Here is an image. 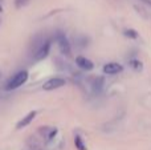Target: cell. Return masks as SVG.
Wrapping results in <instances>:
<instances>
[{
	"instance_id": "obj_1",
	"label": "cell",
	"mask_w": 151,
	"mask_h": 150,
	"mask_svg": "<svg viewBox=\"0 0 151 150\" xmlns=\"http://www.w3.org/2000/svg\"><path fill=\"white\" fill-rule=\"evenodd\" d=\"M35 50H33V58L36 61H41L49 55L50 52V47H52V43L48 39H42L40 40L37 44H35Z\"/></svg>"
},
{
	"instance_id": "obj_2",
	"label": "cell",
	"mask_w": 151,
	"mask_h": 150,
	"mask_svg": "<svg viewBox=\"0 0 151 150\" xmlns=\"http://www.w3.org/2000/svg\"><path fill=\"white\" fill-rule=\"evenodd\" d=\"M27 80H28V72L27 71H20L17 73H15L9 80L8 82L5 84V90H15L17 88H20L23 84H25Z\"/></svg>"
},
{
	"instance_id": "obj_3",
	"label": "cell",
	"mask_w": 151,
	"mask_h": 150,
	"mask_svg": "<svg viewBox=\"0 0 151 150\" xmlns=\"http://www.w3.org/2000/svg\"><path fill=\"white\" fill-rule=\"evenodd\" d=\"M55 39H56V43H57L58 48H60L61 53H64V55L69 56L72 52V48H70V43H69V40L66 39L65 33H64L63 31H57L55 35Z\"/></svg>"
},
{
	"instance_id": "obj_4",
	"label": "cell",
	"mask_w": 151,
	"mask_h": 150,
	"mask_svg": "<svg viewBox=\"0 0 151 150\" xmlns=\"http://www.w3.org/2000/svg\"><path fill=\"white\" fill-rule=\"evenodd\" d=\"M65 84H66L65 79H63V77H53V79L48 80V81L42 85V88H44V90L49 92V90H55V89H58V88H63Z\"/></svg>"
},
{
	"instance_id": "obj_5",
	"label": "cell",
	"mask_w": 151,
	"mask_h": 150,
	"mask_svg": "<svg viewBox=\"0 0 151 150\" xmlns=\"http://www.w3.org/2000/svg\"><path fill=\"white\" fill-rule=\"evenodd\" d=\"M76 64H77V66H80L82 71H91V69L94 68L93 61L86 58L85 56H78V57H76Z\"/></svg>"
},
{
	"instance_id": "obj_6",
	"label": "cell",
	"mask_w": 151,
	"mask_h": 150,
	"mask_svg": "<svg viewBox=\"0 0 151 150\" xmlns=\"http://www.w3.org/2000/svg\"><path fill=\"white\" fill-rule=\"evenodd\" d=\"M123 71L122 65L118 63H107L104 66V73L105 74H118Z\"/></svg>"
},
{
	"instance_id": "obj_7",
	"label": "cell",
	"mask_w": 151,
	"mask_h": 150,
	"mask_svg": "<svg viewBox=\"0 0 151 150\" xmlns=\"http://www.w3.org/2000/svg\"><path fill=\"white\" fill-rule=\"evenodd\" d=\"M37 116V112L36 110H32V112H29L27 116H24L23 118L20 120V121L17 122V125H16V128L17 129H23V128H25V126H28L29 124H31L32 121L35 120V117Z\"/></svg>"
},
{
	"instance_id": "obj_8",
	"label": "cell",
	"mask_w": 151,
	"mask_h": 150,
	"mask_svg": "<svg viewBox=\"0 0 151 150\" xmlns=\"http://www.w3.org/2000/svg\"><path fill=\"white\" fill-rule=\"evenodd\" d=\"M91 87H93L94 92H101L102 88H104V79L102 77H96V79H93V84H91Z\"/></svg>"
},
{
	"instance_id": "obj_9",
	"label": "cell",
	"mask_w": 151,
	"mask_h": 150,
	"mask_svg": "<svg viewBox=\"0 0 151 150\" xmlns=\"http://www.w3.org/2000/svg\"><path fill=\"white\" fill-rule=\"evenodd\" d=\"M129 65H130L135 72H141L142 69H143V64H142V61H139V60H130L129 61Z\"/></svg>"
},
{
	"instance_id": "obj_10",
	"label": "cell",
	"mask_w": 151,
	"mask_h": 150,
	"mask_svg": "<svg viewBox=\"0 0 151 150\" xmlns=\"http://www.w3.org/2000/svg\"><path fill=\"white\" fill-rule=\"evenodd\" d=\"M74 145H76V148H77L78 150H88L86 149V145L83 144L82 138H81L80 136H76L74 137Z\"/></svg>"
},
{
	"instance_id": "obj_11",
	"label": "cell",
	"mask_w": 151,
	"mask_h": 150,
	"mask_svg": "<svg viewBox=\"0 0 151 150\" xmlns=\"http://www.w3.org/2000/svg\"><path fill=\"white\" fill-rule=\"evenodd\" d=\"M123 35H125L126 37H129V39H138V32L135 31V29H125L123 31Z\"/></svg>"
},
{
	"instance_id": "obj_12",
	"label": "cell",
	"mask_w": 151,
	"mask_h": 150,
	"mask_svg": "<svg viewBox=\"0 0 151 150\" xmlns=\"http://www.w3.org/2000/svg\"><path fill=\"white\" fill-rule=\"evenodd\" d=\"M28 3H29V0H15L16 8H23V7H25Z\"/></svg>"
},
{
	"instance_id": "obj_13",
	"label": "cell",
	"mask_w": 151,
	"mask_h": 150,
	"mask_svg": "<svg viewBox=\"0 0 151 150\" xmlns=\"http://www.w3.org/2000/svg\"><path fill=\"white\" fill-rule=\"evenodd\" d=\"M142 1H143V3H146L147 5H150V7H151V0H142Z\"/></svg>"
}]
</instances>
